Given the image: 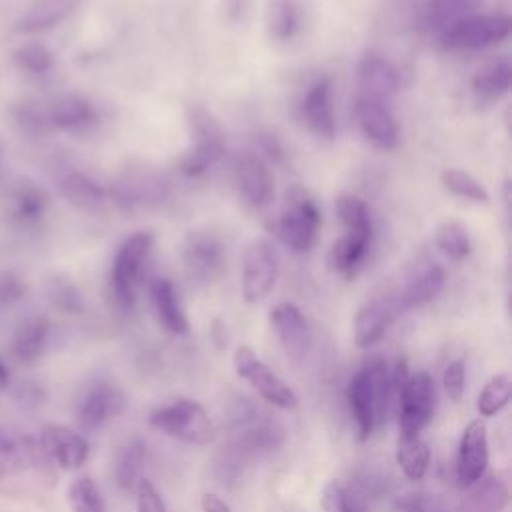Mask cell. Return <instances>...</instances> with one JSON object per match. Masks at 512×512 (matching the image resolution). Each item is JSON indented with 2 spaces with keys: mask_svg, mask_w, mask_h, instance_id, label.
I'll use <instances>...</instances> for the list:
<instances>
[{
  "mask_svg": "<svg viewBox=\"0 0 512 512\" xmlns=\"http://www.w3.org/2000/svg\"><path fill=\"white\" fill-rule=\"evenodd\" d=\"M512 82V64L508 58H496L484 64L472 76V94L478 104H492L508 94Z\"/></svg>",
  "mask_w": 512,
  "mask_h": 512,
  "instance_id": "cell-27",
  "label": "cell"
},
{
  "mask_svg": "<svg viewBox=\"0 0 512 512\" xmlns=\"http://www.w3.org/2000/svg\"><path fill=\"white\" fill-rule=\"evenodd\" d=\"M436 246L454 262L468 258L472 252L470 236L466 228L456 220H446L436 228Z\"/></svg>",
  "mask_w": 512,
  "mask_h": 512,
  "instance_id": "cell-35",
  "label": "cell"
},
{
  "mask_svg": "<svg viewBox=\"0 0 512 512\" xmlns=\"http://www.w3.org/2000/svg\"><path fill=\"white\" fill-rule=\"evenodd\" d=\"M150 298L162 326L172 334L188 332V318L180 304L178 292L168 278H156L150 284Z\"/></svg>",
  "mask_w": 512,
  "mask_h": 512,
  "instance_id": "cell-28",
  "label": "cell"
},
{
  "mask_svg": "<svg viewBox=\"0 0 512 512\" xmlns=\"http://www.w3.org/2000/svg\"><path fill=\"white\" fill-rule=\"evenodd\" d=\"M510 394H512V380H510V374L508 372H500L496 376H492L482 392L478 394V412L482 416H494L498 414L510 400Z\"/></svg>",
  "mask_w": 512,
  "mask_h": 512,
  "instance_id": "cell-37",
  "label": "cell"
},
{
  "mask_svg": "<svg viewBox=\"0 0 512 512\" xmlns=\"http://www.w3.org/2000/svg\"><path fill=\"white\" fill-rule=\"evenodd\" d=\"M10 382V374H8V368L0 362V390H4Z\"/></svg>",
  "mask_w": 512,
  "mask_h": 512,
  "instance_id": "cell-53",
  "label": "cell"
},
{
  "mask_svg": "<svg viewBox=\"0 0 512 512\" xmlns=\"http://www.w3.org/2000/svg\"><path fill=\"white\" fill-rule=\"evenodd\" d=\"M400 512H440L436 498L424 492H408L396 502Z\"/></svg>",
  "mask_w": 512,
  "mask_h": 512,
  "instance_id": "cell-46",
  "label": "cell"
},
{
  "mask_svg": "<svg viewBox=\"0 0 512 512\" xmlns=\"http://www.w3.org/2000/svg\"><path fill=\"white\" fill-rule=\"evenodd\" d=\"M270 324L286 356L294 362L302 360L310 346V328L300 308L292 302H278L270 310Z\"/></svg>",
  "mask_w": 512,
  "mask_h": 512,
  "instance_id": "cell-17",
  "label": "cell"
},
{
  "mask_svg": "<svg viewBox=\"0 0 512 512\" xmlns=\"http://www.w3.org/2000/svg\"><path fill=\"white\" fill-rule=\"evenodd\" d=\"M68 504L72 512H106L100 490L88 476H80L70 484Z\"/></svg>",
  "mask_w": 512,
  "mask_h": 512,
  "instance_id": "cell-40",
  "label": "cell"
},
{
  "mask_svg": "<svg viewBox=\"0 0 512 512\" xmlns=\"http://www.w3.org/2000/svg\"><path fill=\"white\" fill-rule=\"evenodd\" d=\"M2 172H4V146L0 142V176H2Z\"/></svg>",
  "mask_w": 512,
  "mask_h": 512,
  "instance_id": "cell-54",
  "label": "cell"
},
{
  "mask_svg": "<svg viewBox=\"0 0 512 512\" xmlns=\"http://www.w3.org/2000/svg\"><path fill=\"white\" fill-rule=\"evenodd\" d=\"M200 508H202V512H232L230 506L214 492H206L200 498Z\"/></svg>",
  "mask_w": 512,
  "mask_h": 512,
  "instance_id": "cell-51",
  "label": "cell"
},
{
  "mask_svg": "<svg viewBox=\"0 0 512 512\" xmlns=\"http://www.w3.org/2000/svg\"><path fill=\"white\" fill-rule=\"evenodd\" d=\"M284 442V430L274 420H252L222 450L220 478H236L244 466L274 452Z\"/></svg>",
  "mask_w": 512,
  "mask_h": 512,
  "instance_id": "cell-4",
  "label": "cell"
},
{
  "mask_svg": "<svg viewBox=\"0 0 512 512\" xmlns=\"http://www.w3.org/2000/svg\"><path fill=\"white\" fill-rule=\"evenodd\" d=\"M186 120L192 134V148L180 158V172L196 178L214 166L226 152V132L218 118L202 104L186 108Z\"/></svg>",
  "mask_w": 512,
  "mask_h": 512,
  "instance_id": "cell-3",
  "label": "cell"
},
{
  "mask_svg": "<svg viewBox=\"0 0 512 512\" xmlns=\"http://www.w3.org/2000/svg\"><path fill=\"white\" fill-rule=\"evenodd\" d=\"M344 496H346V490L336 480H330L324 486V492H322L324 512H342L344 510Z\"/></svg>",
  "mask_w": 512,
  "mask_h": 512,
  "instance_id": "cell-47",
  "label": "cell"
},
{
  "mask_svg": "<svg viewBox=\"0 0 512 512\" xmlns=\"http://www.w3.org/2000/svg\"><path fill=\"white\" fill-rule=\"evenodd\" d=\"M48 336H50V322L44 316L26 318L14 332L12 354L16 356V360L24 364H32L44 354Z\"/></svg>",
  "mask_w": 512,
  "mask_h": 512,
  "instance_id": "cell-29",
  "label": "cell"
},
{
  "mask_svg": "<svg viewBox=\"0 0 512 512\" xmlns=\"http://www.w3.org/2000/svg\"><path fill=\"white\" fill-rule=\"evenodd\" d=\"M322 212L312 194L302 186H290L276 222V232L292 252H308L318 238Z\"/></svg>",
  "mask_w": 512,
  "mask_h": 512,
  "instance_id": "cell-2",
  "label": "cell"
},
{
  "mask_svg": "<svg viewBox=\"0 0 512 512\" xmlns=\"http://www.w3.org/2000/svg\"><path fill=\"white\" fill-rule=\"evenodd\" d=\"M24 290L26 288L18 278H12V276L2 278L0 280V306H6V304H12V302L20 300Z\"/></svg>",
  "mask_w": 512,
  "mask_h": 512,
  "instance_id": "cell-49",
  "label": "cell"
},
{
  "mask_svg": "<svg viewBox=\"0 0 512 512\" xmlns=\"http://www.w3.org/2000/svg\"><path fill=\"white\" fill-rule=\"evenodd\" d=\"M48 204V198L44 194L42 188L34 186V184H26L18 190L16 194V206H18V214L26 220L38 218L44 214V208Z\"/></svg>",
  "mask_w": 512,
  "mask_h": 512,
  "instance_id": "cell-43",
  "label": "cell"
},
{
  "mask_svg": "<svg viewBox=\"0 0 512 512\" xmlns=\"http://www.w3.org/2000/svg\"><path fill=\"white\" fill-rule=\"evenodd\" d=\"M14 398L24 406H38L44 400V390L36 382H20Z\"/></svg>",
  "mask_w": 512,
  "mask_h": 512,
  "instance_id": "cell-48",
  "label": "cell"
},
{
  "mask_svg": "<svg viewBox=\"0 0 512 512\" xmlns=\"http://www.w3.org/2000/svg\"><path fill=\"white\" fill-rule=\"evenodd\" d=\"M356 80L360 94L386 102L396 94L400 86V74L396 66L380 54L366 52L356 66Z\"/></svg>",
  "mask_w": 512,
  "mask_h": 512,
  "instance_id": "cell-18",
  "label": "cell"
},
{
  "mask_svg": "<svg viewBox=\"0 0 512 512\" xmlns=\"http://www.w3.org/2000/svg\"><path fill=\"white\" fill-rule=\"evenodd\" d=\"M80 0H32L16 20V32L38 34L58 26L78 6Z\"/></svg>",
  "mask_w": 512,
  "mask_h": 512,
  "instance_id": "cell-25",
  "label": "cell"
},
{
  "mask_svg": "<svg viewBox=\"0 0 512 512\" xmlns=\"http://www.w3.org/2000/svg\"><path fill=\"white\" fill-rule=\"evenodd\" d=\"M440 184L444 190H448L454 196L472 200V202H480V204H488L490 202V194L488 190L480 184V180H476L472 174L458 170V168H446L440 174Z\"/></svg>",
  "mask_w": 512,
  "mask_h": 512,
  "instance_id": "cell-36",
  "label": "cell"
},
{
  "mask_svg": "<svg viewBox=\"0 0 512 512\" xmlns=\"http://www.w3.org/2000/svg\"><path fill=\"white\" fill-rule=\"evenodd\" d=\"M336 216L344 230H374L366 202L354 194H340L336 198Z\"/></svg>",
  "mask_w": 512,
  "mask_h": 512,
  "instance_id": "cell-38",
  "label": "cell"
},
{
  "mask_svg": "<svg viewBox=\"0 0 512 512\" xmlns=\"http://www.w3.org/2000/svg\"><path fill=\"white\" fill-rule=\"evenodd\" d=\"M236 178L238 188L250 206L264 208L272 200L274 178L260 154L244 152L236 162Z\"/></svg>",
  "mask_w": 512,
  "mask_h": 512,
  "instance_id": "cell-19",
  "label": "cell"
},
{
  "mask_svg": "<svg viewBox=\"0 0 512 512\" xmlns=\"http://www.w3.org/2000/svg\"><path fill=\"white\" fill-rule=\"evenodd\" d=\"M278 254L274 246L264 240H252L242 258V296L254 304L270 294L278 278Z\"/></svg>",
  "mask_w": 512,
  "mask_h": 512,
  "instance_id": "cell-12",
  "label": "cell"
},
{
  "mask_svg": "<svg viewBox=\"0 0 512 512\" xmlns=\"http://www.w3.org/2000/svg\"><path fill=\"white\" fill-rule=\"evenodd\" d=\"M342 512H366V506H364V500L358 492H350L346 490V496H344V510Z\"/></svg>",
  "mask_w": 512,
  "mask_h": 512,
  "instance_id": "cell-52",
  "label": "cell"
},
{
  "mask_svg": "<svg viewBox=\"0 0 512 512\" xmlns=\"http://www.w3.org/2000/svg\"><path fill=\"white\" fill-rule=\"evenodd\" d=\"M396 302L372 300L364 304L354 318V342L358 348L374 346L388 330L396 314Z\"/></svg>",
  "mask_w": 512,
  "mask_h": 512,
  "instance_id": "cell-24",
  "label": "cell"
},
{
  "mask_svg": "<svg viewBox=\"0 0 512 512\" xmlns=\"http://www.w3.org/2000/svg\"><path fill=\"white\" fill-rule=\"evenodd\" d=\"M266 26L270 36L290 40L300 28V10L294 0H270L266 10Z\"/></svg>",
  "mask_w": 512,
  "mask_h": 512,
  "instance_id": "cell-33",
  "label": "cell"
},
{
  "mask_svg": "<svg viewBox=\"0 0 512 512\" xmlns=\"http://www.w3.org/2000/svg\"><path fill=\"white\" fill-rule=\"evenodd\" d=\"M108 194L120 210L134 212L160 204L168 196V182L154 168L128 166L112 178Z\"/></svg>",
  "mask_w": 512,
  "mask_h": 512,
  "instance_id": "cell-7",
  "label": "cell"
},
{
  "mask_svg": "<svg viewBox=\"0 0 512 512\" xmlns=\"http://www.w3.org/2000/svg\"><path fill=\"white\" fill-rule=\"evenodd\" d=\"M150 426L186 444H208L216 436L210 414L194 400L176 398L150 412Z\"/></svg>",
  "mask_w": 512,
  "mask_h": 512,
  "instance_id": "cell-5",
  "label": "cell"
},
{
  "mask_svg": "<svg viewBox=\"0 0 512 512\" xmlns=\"http://www.w3.org/2000/svg\"><path fill=\"white\" fill-rule=\"evenodd\" d=\"M146 458V446L142 440L132 438L130 442H126L118 454L116 460V482L120 488L124 490H132L136 488V482L140 480V468L144 464Z\"/></svg>",
  "mask_w": 512,
  "mask_h": 512,
  "instance_id": "cell-34",
  "label": "cell"
},
{
  "mask_svg": "<svg viewBox=\"0 0 512 512\" xmlns=\"http://www.w3.org/2000/svg\"><path fill=\"white\" fill-rule=\"evenodd\" d=\"M134 490H136V512H168L160 492L148 478H140Z\"/></svg>",
  "mask_w": 512,
  "mask_h": 512,
  "instance_id": "cell-44",
  "label": "cell"
},
{
  "mask_svg": "<svg viewBox=\"0 0 512 512\" xmlns=\"http://www.w3.org/2000/svg\"><path fill=\"white\" fill-rule=\"evenodd\" d=\"M488 468V434L486 424L476 418L466 424L458 444L456 456V480L458 486H474Z\"/></svg>",
  "mask_w": 512,
  "mask_h": 512,
  "instance_id": "cell-14",
  "label": "cell"
},
{
  "mask_svg": "<svg viewBox=\"0 0 512 512\" xmlns=\"http://www.w3.org/2000/svg\"><path fill=\"white\" fill-rule=\"evenodd\" d=\"M482 0H428L426 4V26L438 32V36L454 22L476 14Z\"/></svg>",
  "mask_w": 512,
  "mask_h": 512,
  "instance_id": "cell-32",
  "label": "cell"
},
{
  "mask_svg": "<svg viewBox=\"0 0 512 512\" xmlns=\"http://www.w3.org/2000/svg\"><path fill=\"white\" fill-rule=\"evenodd\" d=\"M258 146L264 152V156L272 162H280L284 158V146H282V142L278 140L276 134H270V132L260 134L258 136Z\"/></svg>",
  "mask_w": 512,
  "mask_h": 512,
  "instance_id": "cell-50",
  "label": "cell"
},
{
  "mask_svg": "<svg viewBox=\"0 0 512 512\" xmlns=\"http://www.w3.org/2000/svg\"><path fill=\"white\" fill-rule=\"evenodd\" d=\"M374 240V230H344L328 252V264L344 278H354L364 264Z\"/></svg>",
  "mask_w": 512,
  "mask_h": 512,
  "instance_id": "cell-22",
  "label": "cell"
},
{
  "mask_svg": "<svg viewBox=\"0 0 512 512\" xmlns=\"http://www.w3.org/2000/svg\"><path fill=\"white\" fill-rule=\"evenodd\" d=\"M46 296L48 300L66 314H78L84 310V298L78 286L64 278V276H52L46 282Z\"/></svg>",
  "mask_w": 512,
  "mask_h": 512,
  "instance_id": "cell-39",
  "label": "cell"
},
{
  "mask_svg": "<svg viewBox=\"0 0 512 512\" xmlns=\"http://www.w3.org/2000/svg\"><path fill=\"white\" fill-rule=\"evenodd\" d=\"M508 504V486L500 476H482L456 512H502Z\"/></svg>",
  "mask_w": 512,
  "mask_h": 512,
  "instance_id": "cell-30",
  "label": "cell"
},
{
  "mask_svg": "<svg viewBox=\"0 0 512 512\" xmlns=\"http://www.w3.org/2000/svg\"><path fill=\"white\" fill-rule=\"evenodd\" d=\"M444 286V270L434 260L420 262L412 274L408 276L400 296L396 298L398 310H410L420 308L428 302H432Z\"/></svg>",
  "mask_w": 512,
  "mask_h": 512,
  "instance_id": "cell-21",
  "label": "cell"
},
{
  "mask_svg": "<svg viewBox=\"0 0 512 512\" xmlns=\"http://www.w3.org/2000/svg\"><path fill=\"white\" fill-rule=\"evenodd\" d=\"M12 118H14V124L20 128V132L30 134V136H38L50 126L48 114H44L42 110H38L36 106L28 104V102L16 106L12 112Z\"/></svg>",
  "mask_w": 512,
  "mask_h": 512,
  "instance_id": "cell-42",
  "label": "cell"
},
{
  "mask_svg": "<svg viewBox=\"0 0 512 512\" xmlns=\"http://www.w3.org/2000/svg\"><path fill=\"white\" fill-rule=\"evenodd\" d=\"M398 396V428L400 436H420L434 416L436 392L434 380L428 372L418 370L402 382Z\"/></svg>",
  "mask_w": 512,
  "mask_h": 512,
  "instance_id": "cell-9",
  "label": "cell"
},
{
  "mask_svg": "<svg viewBox=\"0 0 512 512\" xmlns=\"http://www.w3.org/2000/svg\"><path fill=\"white\" fill-rule=\"evenodd\" d=\"M14 62L30 74H46L54 66V56L44 44L26 42L14 50Z\"/></svg>",
  "mask_w": 512,
  "mask_h": 512,
  "instance_id": "cell-41",
  "label": "cell"
},
{
  "mask_svg": "<svg viewBox=\"0 0 512 512\" xmlns=\"http://www.w3.org/2000/svg\"><path fill=\"white\" fill-rule=\"evenodd\" d=\"M356 120L366 140H370L376 148L394 150L398 146L400 128L386 102L358 94Z\"/></svg>",
  "mask_w": 512,
  "mask_h": 512,
  "instance_id": "cell-15",
  "label": "cell"
},
{
  "mask_svg": "<svg viewBox=\"0 0 512 512\" xmlns=\"http://www.w3.org/2000/svg\"><path fill=\"white\" fill-rule=\"evenodd\" d=\"M96 118H98V114H96L92 102L82 94L60 96L48 110L50 126L68 130V132L86 130L96 122Z\"/></svg>",
  "mask_w": 512,
  "mask_h": 512,
  "instance_id": "cell-26",
  "label": "cell"
},
{
  "mask_svg": "<svg viewBox=\"0 0 512 512\" xmlns=\"http://www.w3.org/2000/svg\"><path fill=\"white\" fill-rule=\"evenodd\" d=\"M152 242L154 238L148 230H138L120 244L114 256L110 270V290L122 310H132L136 304L142 268L150 256Z\"/></svg>",
  "mask_w": 512,
  "mask_h": 512,
  "instance_id": "cell-6",
  "label": "cell"
},
{
  "mask_svg": "<svg viewBox=\"0 0 512 512\" xmlns=\"http://www.w3.org/2000/svg\"><path fill=\"white\" fill-rule=\"evenodd\" d=\"M40 446L48 460L56 462L64 470L80 468L88 458V442L82 434L62 424H48L40 432Z\"/></svg>",
  "mask_w": 512,
  "mask_h": 512,
  "instance_id": "cell-16",
  "label": "cell"
},
{
  "mask_svg": "<svg viewBox=\"0 0 512 512\" xmlns=\"http://www.w3.org/2000/svg\"><path fill=\"white\" fill-rule=\"evenodd\" d=\"M182 262L192 280L200 284L214 282L226 266L224 244L208 230H190L182 242Z\"/></svg>",
  "mask_w": 512,
  "mask_h": 512,
  "instance_id": "cell-11",
  "label": "cell"
},
{
  "mask_svg": "<svg viewBox=\"0 0 512 512\" xmlns=\"http://www.w3.org/2000/svg\"><path fill=\"white\" fill-rule=\"evenodd\" d=\"M302 118L318 138H334L336 118L332 102V82L328 78H318L308 86L302 98Z\"/></svg>",
  "mask_w": 512,
  "mask_h": 512,
  "instance_id": "cell-20",
  "label": "cell"
},
{
  "mask_svg": "<svg viewBox=\"0 0 512 512\" xmlns=\"http://www.w3.org/2000/svg\"><path fill=\"white\" fill-rule=\"evenodd\" d=\"M58 192L62 198L84 212H96L104 206L106 190L86 172L76 168H66L56 178Z\"/></svg>",
  "mask_w": 512,
  "mask_h": 512,
  "instance_id": "cell-23",
  "label": "cell"
},
{
  "mask_svg": "<svg viewBox=\"0 0 512 512\" xmlns=\"http://www.w3.org/2000/svg\"><path fill=\"white\" fill-rule=\"evenodd\" d=\"M126 408L124 392L104 380L90 384L78 400L76 420L84 430H98Z\"/></svg>",
  "mask_w": 512,
  "mask_h": 512,
  "instance_id": "cell-13",
  "label": "cell"
},
{
  "mask_svg": "<svg viewBox=\"0 0 512 512\" xmlns=\"http://www.w3.org/2000/svg\"><path fill=\"white\" fill-rule=\"evenodd\" d=\"M232 364L236 374L270 404L282 410H294L298 406L296 392L266 362H262L250 346H238L234 350Z\"/></svg>",
  "mask_w": 512,
  "mask_h": 512,
  "instance_id": "cell-10",
  "label": "cell"
},
{
  "mask_svg": "<svg viewBox=\"0 0 512 512\" xmlns=\"http://www.w3.org/2000/svg\"><path fill=\"white\" fill-rule=\"evenodd\" d=\"M510 34L506 14H470L440 34L444 50H482L500 44Z\"/></svg>",
  "mask_w": 512,
  "mask_h": 512,
  "instance_id": "cell-8",
  "label": "cell"
},
{
  "mask_svg": "<svg viewBox=\"0 0 512 512\" xmlns=\"http://www.w3.org/2000/svg\"><path fill=\"white\" fill-rule=\"evenodd\" d=\"M390 396L392 378L386 362L380 358L368 360L350 378L346 386V402L358 432V440H368L382 424Z\"/></svg>",
  "mask_w": 512,
  "mask_h": 512,
  "instance_id": "cell-1",
  "label": "cell"
},
{
  "mask_svg": "<svg viewBox=\"0 0 512 512\" xmlns=\"http://www.w3.org/2000/svg\"><path fill=\"white\" fill-rule=\"evenodd\" d=\"M464 382H466V368L462 360L450 362L442 372V386L450 400L458 402L464 394Z\"/></svg>",
  "mask_w": 512,
  "mask_h": 512,
  "instance_id": "cell-45",
  "label": "cell"
},
{
  "mask_svg": "<svg viewBox=\"0 0 512 512\" xmlns=\"http://www.w3.org/2000/svg\"><path fill=\"white\" fill-rule=\"evenodd\" d=\"M396 464L408 480H422L430 464V448L426 440L422 436H400L396 446Z\"/></svg>",
  "mask_w": 512,
  "mask_h": 512,
  "instance_id": "cell-31",
  "label": "cell"
}]
</instances>
